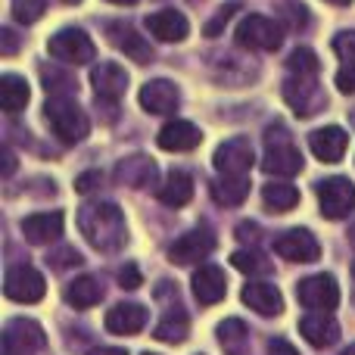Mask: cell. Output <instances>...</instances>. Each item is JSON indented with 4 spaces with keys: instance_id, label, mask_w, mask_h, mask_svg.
<instances>
[{
    "instance_id": "7bdbcfd3",
    "label": "cell",
    "mask_w": 355,
    "mask_h": 355,
    "mask_svg": "<svg viewBox=\"0 0 355 355\" xmlns=\"http://www.w3.org/2000/svg\"><path fill=\"white\" fill-rule=\"evenodd\" d=\"M337 87L343 94H355V62H346L337 72Z\"/></svg>"
},
{
    "instance_id": "cb8c5ba5",
    "label": "cell",
    "mask_w": 355,
    "mask_h": 355,
    "mask_svg": "<svg viewBox=\"0 0 355 355\" xmlns=\"http://www.w3.org/2000/svg\"><path fill=\"white\" fill-rule=\"evenodd\" d=\"M300 334H302V337H306L312 346L324 349V346H334V343L340 340V324L331 318V315L315 312V315H309V318L300 321Z\"/></svg>"
},
{
    "instance_id": "7402d4cb",
    "label": "cell",
    "mask_w": 355,
    "mask_h": 355,
    "mask_svg": "<svg viewBox=\"0 0 355 355\" xmlns=\"http://www.w3.org/2000/svg\"><path fill=\"white\" fill-rule=\"evenodd\" d=\"M116 181L125 187H150L156 181V162L150 156H128L116 166Z\"/></svg>"
},
{
    "instance_id": "9c48e42d",
    "label": "cell",
    "mask_w": 355,
    "mask_h": 355,
    "mask_svg": "<svg viewBox=\"0 0 355 355\" xmlns=\"http://www.w3.org/2000/svg\"><path fill=\"white\" fill-rule=\"evenodd\" d=\"M212 162L225 178H246V172H250L252 162H256L250 137H231V141H225L215 150Z\"/></svg>"
},
{
    "instance_id": "f6af8a7d",
    "label": "cell",
    "mask_w": 355,
    "mask_h": 355,
    "mask_svg": "<svg viewBox=\"0 0 355 355\" xmlns=\"http://www.w3.org/2000/svg\"><path fill=\"white\" fill-rule=\"evenodd\" d=\"M268 355H300L287 340H271L268 343Z\"/></svg>"
},
{
    "instance_id": "7a4b0ae2",
    "label": "cell",
    "mask_w": 355,
    "mask_h": 355,
    "mask_svg": "<svg viewBox=\"0 0 355 355\" xmlns=\"http://www.w3.org/2000/svg\"><path fill=\"white\" fill-rule=\"evenodd\" d=\"M44 112H47V122H50V128H53V135L60 137L62 144H78V141H85L87 131H91L87 112L81 110L72 97H53L44 106Z\"/></svg>"
},
{
    "instance_id": "ee69618b",
    "label": "cell",
    "mask_w": 355,
    "mask_h": 355,
    "mask_svg": "<svg viewBox=\"0 0 355 355\" xmlns=\"http://www.w3.org/2000/svg\"><path fill=\"white\" fill-rule=\"evenodd\" d=\"M16 50H19L16 31H12V28H3V31H0V53H3V56H12Z\"/></svg>"
},
{
    "instance_id": "3957f363",
    "label": "cell",
    "mask_w": 355,
    "mask_h": 355,
    "mask_svg": "<svg viewBox=\"0 0 355 355\" xmlns=\"http://www.w3.org/2000/svg\"><path fill=\"white\" fill-rule=\"evenodd\" d=\"M265 144H268V150H265L262 168L268 175H284V178H287V175H296L302 168V153L293 147V141L287 137V131H284L281 125L268 128Z\"/></svg>"
},
{
    "instance_id": "f907efd6",
    "label": "cell",
    "mask_w": 355,
    "mask_h": 355,
    "mask_svg": "<svg viewBox=\"0 0 355 355\" xmlns=\"http://www.w3.org/2000/svg\"><path fill=\"white\" fill-rule=\"evenodd\" d=\"M327 3H337V6H346V3H352V0H327Z\"/></svg>"
},
{
    "instance_id": "d6a6232c",
    "label": "cell",
    "mask_w": 355,
    "mask_h": 355,
    "mask_svg": "<svg viewBox=\"0 0 355 355\" xmlns=\"http://www.w3.org/2000/svg\"><path fill=\"white\" fill-rule=\"evenodd\" d=\"M231 265H234V268H240L243 275H265V271L271 268L268 259L259 256L256 250H237L231 256Z\"/></svg>"
},
{
    "instance_id": "bcb514c9",
    "label": "cell",
    "mask_w": 355,
    "mask_h": 355,
    "mask_svg": "<svg viewBox=\"0 0 355 355\" xmlns=\"http://www.w3.org/2000/svg\"><path fill=\"white\" fill-rule=\"evenodd\" d=\"M237 237L240 240H259V227L252 225V221H243V225L237 227Z\"/></svg>"
},
{
    "instance_id": "83f0119b",
    "label": "cell",
    "mask_w": 355,
    "mask_h": 355,
    "mask_svg": "<svg viewBox=\"0 0 355 355\" xmlns=\"http://www.w3.org/2000/svg\"><path fill=\"white\" fill-rule=\"evenodd\" d=\"M212 196L221 206H240L250 196V178H225L212 181Z\"/></svg>"
},
{
    "instance_id": "816d5d0a",
    "label": "cell",
    "mask_w": 355,
    "mask_h": 355,
    "mask_svg": "<svg viewBox=\"0 0 355 355\" xmlns=\"http://www.w3.org/2000/svg\"><path fill=\"white\" fill-rule=\"evenodd\" d=\"M349 243H352V246H355V225H352V227H349Z\"/></svg>"
},
{
    "instance_id": "11a10c76",
    "label": "cell",
    "mask_w": 355,
    "mask_h": 355,
    "mask_svg": "<svg viewBox=\"0 0 355 355\" xmlns=\"http://www.w3.org/2000/svg\"><path fill=\"white\" fill-rule=\"evenodd\" d=\"M62 3H78V0H62Z\"/></svg>"
},
{
    "instance_id": "e575fe53",
    "label": "cell",
    "mask_w": 355,
    "mask_h": 355,
    "mask_svg": "<svg viewBox=\"0 0 355 355\" xmlns=\"http://www.w3.org/2000/svg\"><path fill=\"white\" fill-rule=\"evenodd\" d=\"M44 10H47L44 0H12V19L22 25L37 22V19L44 16Z\"/></svg>"
},
{
    "instance_id": "681fc988",
    "label": "cell",
    "mask_w": 355,
    "mask_h": 355,
    "mask_svg": "<svg viewBox=\"0 0 355 355\" xmlns=\"http://www.w3.org/2000/svg\"><path fill=\"white\" fill-rule=\"evenodd\" d=\"M110 3H119V6H131V3H137V0H110Z\"/></svg>"
},
{
    "instance_id": "603a6c76",
    "label": "cell",
    "mask_w": 355,
    "mask_h": 355,
    "mask_svg": "<svg viewBox=\"0 0 355 355\" xmlns=\"http://www.w3.org/2000/svg\"><path fill=\"white\" fill-rule=\"evenodd\" d=\"M243 302L259 315H281L284 312V300H281V290L275 284H265V281H252L243 287Z\"/></svg>"
},
{
    "instance_id": "ffe728a7",
    "label": "cell",
    "mask_w": 355,
    "mask_h": 355,
    "mask_svg": "<svg viewBox=\"0 0 355 355\" xmlns=\"http://www.w3.org/2000/svg\"><path fill=\"white\" fill-rule=\"evenodd\" d=\"M156 141H159V147L168 150V153H187V150L200 147L202 135H200V128H196V125L184 122V119H175V122H168L166 128L159 131V137H156Z\"/></svg>"
},
{
    "instance_id": "2e32d148",
    "label": "cell",
    "mask_w": 355,
    "mask_h": 355,
    "mask_svg": "<svg viewBox=\"0 0 355 355\" xmlns=\"http://www.w3.org/2000/svg\"><path fill=\"white\" fill-rule=\"evenodd\" d=\"M144 324H147V309L137 302H119L106 312V331L116 337H135L144 331Z\"/></svg>"
},
{
    "instance_id": "c3c4849f",
    "label": "cell",
    "mask_w": 355,
    "mask_h": 355,
    "mask_svg": "<svg viewBox=\"0 0 355 355\" xmlns=\"http://www.w3.org/2000/svg\"><path fill=\"white\" fill-rule=\"evenodd\" d=\"M87 355H128L125 349H116V346H100V349H91Z\"/></svg>"
},
{
    "instance_id": "4316f807",
    "label": "cell",
    "mask_w": 355,
    "mask_h": 355,
    "mask_svg": "<svg viewBox=\"0 0 355 355\" xmlns=\"http://www.w3.org/2000/svg\"><path fill=\"white\" fill-rule=\"evenodd\" d=\"M193 200V181H190L187 172H172L166 178V184L159 187V202L172 209H181Z\"/></svg>"
},
{
    "instance_id": "f35d334b",
    "label": "cell",
    "mask_w": 355,
    "mask_h": 355,
    "mask_svg": "<svg viewBox=\"0 0 355 355\" xmlns=\"http://www.w3.org/2000/svg\"><path fill=\"white\" fill-rule=\"evenodd\" d=\"M334 50H337L340 60L355 62V31H343V35L334 37Z\"/></svg>"
},
{
    "instance_id": "f5cc1de1",
    "label": "cell",
    "mask_w": 355,
    "mask_h": 355,
    "mask_svg": "<svg viewBox=\"0 0 355 355\" xmlns=\"http://www.w3.org/2000/svg\"><path fill=\"white\" fill-rule=\"evenodd\" d=\"M352 296H355V265H352Z\"/></svg>"
},
{
    "instance_id": "484cf974",
    "label": "cell",
    "mask_w": 355,
    "mask_h": 355,
    "mask_svg": "<svg viewBox=\"0 0 355 355\" xmlns=\"http://www.w3.org/2000/svg\"><path fill=\"white\" fill-rule=\"evenodd\" d=\"M100 296H103V287H100V281H97V277H91V275L75 277V281L66 287V302H69V306H75V309L97 306Z\"/></svg>"
},
{
    "instance_id": "9a60e30c",
    "label": "cell",
    "mask_w": 355,
    "mask_h": 355,
    "mask_svg": "<svg viewBox=\"0 0 355 355\" xmlns=\"http://www.w3.org/2000/svg\"><path fill=\"white\" fill-rule=\"evenodd\" d=\"M110 41L116 50H122L125 56H131L135 62H153V47L144 35H137L128 22H110Z\"/></svg>"
},
{
    "instance_id": "f1b7e54d",
    "label": "cell",
    "mask_w": 355,
    "mask_h": 355,
    "mask_svg": "<svg viewBox=\"0 0 355 355\" xmlns=\"http://www.w3.org/2000/svg\"><path fill=\"white\" fill-rule=\"evenodd\" d=\"M262 200H265L268 212H290V209H296V202H300V190H296L293 184L271 181V184H265Z\"/></svg>"
},
{
    "instance_id": "74e56055",
    "label": "cell",
    "mask_w": 355,
    "mask_h": 355,
    "mask_svg": "<svg viewBox=\"0 0 355 355\" xmlns=\"http://www.w3.org/2000/svg\"><path fill=\"white\" fill-rule=\"evenodd\" d=\"M237 10H240V3H225L218 12H215V19H212V22H206V35H209V37L221 35V28H225V25H227V19H231Z\"/></svg>"
},
{
    "instance_id": "8992f818",
    "label": "cell",
    "mask_w": 355,
    "mask_h": 355,
    "mask_svg": "<svg viewBox=\"0 0 355 355\" xmlns=\"http://www.w3.org/2000/svg\"><path fill=\"white\" fill-rule=\"evenodd\" d=\"M47 47H50V53H53L56 60L69 62V66H85V62H91L94 56H97V47H94V41L81 28H62V31H56V35L50 37Z\"/></svg>"
},
{
    "instance_id": "6da1fadb",
    "label": "cell",
    "mask_w": 355,
    "mask_h": 355,
    "mask_svg": "<svg viewBox=\"0 0 355 355\" xmlns=\"http://www.w3.org/2000/svg\"><path fill=\"white\" fill-rule=\"evenodd\" d=\"M78 227L91 246L116 252L125 243V215L116 202H87L78 212Z\"/></svg>"
},
{
    "instance_id": "ba28073f",
    "label": "cell",
    "mask_w": 355,
    "mask_h": 355,
    "mask_svg": "<svg viewBox=\"0 0 355 355\" xmlns=\"http://www.w3.org/2000/svg\"><path fill=\"white\" fill-rule=\"evenodd\" d=\"M296 296H300V302L306 309L327 315L331 309H337L340 287H337V281H334L331 275H312V277H306V281L296 284Z\"/></svg>"
},
{
    "instance_id": "ac0fdd59",
    "label": "cell",
    "mask_w": 355,
    "mask_h": 355,
    "mask_svg": "<svg viewBox=\"0 0 355 355\" xmlns=\"http://www.w3.org/2000/svg\"><path fill=\"white\" fill-rule=\"evenodd\" d=\"M346 144H349V135L337 125H327V128H318L309 135V147L321 162H340L346 153Z\"/></svg>"
},
{
    "instance_id": "4dcf8cb0",
    "label": "cell",
    "mask_w": 355,
    "mask_h": 355,
    "mask_svg": "<svg viewBox=\"0 0 355 355\" xmlns=\"http://www.w3.org/2000/svg\"><path fill=\"white\" fill-rule=\"evenodd\" d=\"M187 334H190L187 315H184L181 309H172V312L162 315V321L156 324L153 337L162 340V343H184V340H187Z\"/></svg>"
},
{
    "instance_id": "d4e9b609",
    "label": "cell",
    "mask_w": 355,
    "mask_h": 355,
    "mask_svg": "<svg viewBox=\"0 0 355 355\" xmlns=\"http://www.w3.org/2000/svg\"><path fill=\"white\" fill-rule=\"evenodd\" d=\"M147 28H150V35H156L159 41H184L190 25H187V19H184V12L159 10V12H150L147 16Z\"/></svg>"
},
{
    "instance_id": "6f0895ef",
    "label": "cell",
    "mask_w": 355,
    "mask_h": 355,
    "mask_svg": "<svg viewBox=\"0 0 355 355\" xmlns=\"http://www.w3.org/2000/svg\"><path fill=\"white\" fill-rule=\"evenodd\" d=\"M144 355H153V352H144Z\"/></svg>"
},
{
    "instance_id": "f546056e",
    "label": "cell",
    "mask_w": 355,
    "mask_h": 355,
    "mask_svg": "<svg viewBox=\"0 0 355 355\" xmlns=\"http://www.w3.org/2000/svg\"><path fill=\"white\" fill-rule=\"evenodd\" d=\"M25 103H28V85H25V78L3 75L0 78V106L12 116V112H22Z\"/></svg>"
},
{
    "instance_id": "d6986e66",
    "label": "cell",
    "mask_w": 355,
    "mask_h": 355,
    "mask_svg": "<svg viewBox=\"0 0 355 355\" xmlns=\"http://www.w3.org/2000/svg\"><path fill=\"white\" fill-rule=\"evenodd\" d=\"M225 293H227V281L218 265H202L193 275V296L200 306H215V302L225 300Z\"/></svg>"
},
{
    "instance_id": "8d00e7d4",
    "label": "cell",
    "mask_w": 355,
    "mask_h": 355,
    "mask_svg": "<svg viewBox=\"0 0 355 355\" xmlns=\"http://www.w3.org/2000/svg\"><path fill=\"white\" fill-rule=\"evenodd\" d=\"M284 16H287V22H290V28H306L309 25V12H306V6L302 3H296V0H284Z\"/></svg>"
},
{
    "instance_id": "8fae6325",
    "label": "cell",
    "mask_w": 355,
    "mask_h": 355,
    "mask_svg": "<svg viewBox=\"0 0 355 355\" xmlns=\"http://www.w3.org/2000/svg\"><path fill=\"white\" fill-rule=\"evenodd\" d=\"M284 97H287V103L293 106L296 116H302V119L315 116V112L327 103L324 91L318 87V81L315 78H293V75H290L287 85H284Z\"/></svg>"
},
{
    "instance_id": "7dc6e473",
    "label": "cell",
    "mask_w": 355,
    "mask_h": 355,
    "mask_svg": "<svg viewBox=\"0 0 355 355\" xmlns=\"http://www.w3.org/2000/svg\"><path fill=\"white\" fill-rule=\"evenodd\" d=\"M12 172H16V159H12V153H10V150H3V175L10 178Z\"/></svg>"
},
{
    "instance_id": "836d02e7",
    "label": "cell",
    "mask_w": 355,
    "mask_h": 355,
    "mask_svg": "<svg viewBox=\"0 0 355 355\" xmlns=\"http://www.w3.org/2000/svg\"><path fill=\"white\" fill-rule=\"evenodd\" d=\"M218 340L227 346L231 352H237V346L246 340V324L240 318H227L218 324Z\"/></svg>"
},
{
    "instance_id": "b9f144b4",
    "label": "cell",
    "mask_w": 355,
    "mask_h": 355,
    "mask_svg": "<svg viewBox=\"0 0 355 355\" xmlns=\"http://www.w3.org/2000/svg\"><path fill=\"white\" fill-rule=\"evenodd\" d=\"M47 262L53 265V268H69V265H81V256H78L75 250H69V246H66V250L53 252V256H50Z\"/></svg>"
},
{
    "instance_id": "e0dca14e",
    "label": "cell",
    "mask_w": 355,
    "mask_h": 355,
    "mask_svg": "<svg viewBox=\"0 0 355 355\" xmlns=\"http://www.w3.org/2000/svg\"><path fill=\"white\" fill-rule=\"evenodd\" d=\"M178 103H181V94L166 78H153L141 87V106L153 116H168V112L178 110Z\"/></svg>"
},
{
    "instance_id": "1f68e13d",
    "label": "cell",
    "mask_w": 355,
    "mask_h": 355,
    "mask_svg": "<svg viewBox=\"0 0 355 355\" xmlns=\"http://www.w3.org/2000/svg\"><path fill=\"white\" fill-rule=\"evenodd\" d=\"M287 69H290L293 78H315L318 69H321V62L309 47H296L293 53H290V60H287Z\"/></svg>"
},
{
    "instance_id": "9f6ffc18",
    "label": "cell",
    "mask_w": 355,
    "mask_h": 355,
    "mask_svg": "<svg viewBox=\"0 0 355 355\" xmlns=\"http://www.w3.org/2000/svg\"><path fill=\"white\" fill-rule=\"evenodd\" d=\"M3 355H16V352H3Z\"/></svg>"
},
{
    "instance_id": "52a82bcc",
    "label": "cell",
    "mask_w": 355,
    "mask_h": 355,
    "mask_svg": "<svg viewBox=\"0 0 355 355\" xmlns=\"http://www.w3.org/2000/svg\"><path fill=\"white\" fill-rule=\"evenodd\" d=\"M318 206L324 218H346L355 209V184L349 178H327L318 184Z\"/></svg>"
},
{
    "instance_id": "30bf717a",
    "label": "cell",
    "mask_w": 355,
    "mask_h": 355,
    "mask_svg": "<svg viewBox=\"0 0 355 355\" xmlns=\"http://www.w3.org/2000/svg\"><path fill=\"white\" fill-rule=\"evenodd\" d=\"M275 252L281 259H287V262H318L321 256V243L315 240L312 231H306V227H293V231L281 234V237L275 240Z\"/></svg>"
},
{
    "instance_id": "4fadbf2b",
    "label": "cell",
    "mask_w": 355,
    "mask_h": 355,
    "mask_svg": "<svg viewBox=\"0 0 355 355\" xmlns=\"http://www.w3.org/2000/svg\"><path fill=\"white\" fill-rule=\"evenodd\" d=\"M44 343H47V337H44V331H41L37 321L16 318V321H10L6 331H3V352L28 355V352L44 349Z\"/></svg>"
},
{
    "instance_id": "7c38bea8",
    "label": "cell",
    "mask_w": 355,
    "mask_h": 355,
    "mask_svg": "<svg viewBox=\"0 0 355 355\" xmlns=\"http://www.w3.org/2000/svg\"><path fill=\"white\" fill-rule=\"evenodd\" d=\"M212 250H215V234L209 227H196V231H187L168 246V259L175 265H193L200 259H206Z\"/></svg>"
},
{
    "instance_id": "5b68a950",
    "label": "cell",
    "mask_w": 355,
    "mask_h": 355,
    "mask_svg": "<svg viewBox=\"0 0 355 355\" xmlns=\"http://www.w3.org/2000/svg\"><path fill=\"white\" fill-rule=\"evenodd\" d=\"M284 41L281 35V25L268 16H246L243 22L237 25V44L240 47H250V50H277Z\"/></svg>"
},
{
    "instance_id": "5bb4252c",
    "label": "cell",
    "mask_w": 355,
    "mask_h": 355,
    "mask_svg": "<svg viewBox=\"0 0 355 355\" xmlns=\"http://www.w3.org/2000/svg\"><path fill=\"white\" fill-rule=\"evenodd\" d=\"M91 85L97 91V100H110L116 103L125 91H128V72L119 62H100L91 69Z\"/></svg>"
},
{
    "instance_id": "db71d44e",
    "label": "cell",
    "mask_w": 355,
    "mask_h": 355,
    "mask_svg": "<svg viewBox=\"0 0 355 355\" xmlns=\"http://www.w3.org/2000/svg\"><path fill=\"white\" fill-rule=\"evenodd\" d=\"M343 355H355V346H352V349H349V352H343Z\"/></svg>"
},
{
    "instance_id": "277c9868",
    "label": "cell",
    "mask_w": 355,
    "mask_h": 355,
    "mask_svg": "<svg viewBox=\"0 0 355 355\" xmlns=\"http://www.w3.org/2000/svg\"><path fill=\"white\" fill-rule=\"evenodd\" d=\"M3 293H6V300L31 306V302L44 300V293H47V281H44V275L37 268H31V265H16V268L6 271Z\"/></svg>"
},
{
    "instance_id": "60d3db41",
    "label": "cell",
    "mask_w": 355,
    "mask_h": 355,
    "mask_svg": "<svg viewBox=\"0 0 355 355\" xmlns=\"http://www.w3.org/2000/svg\"><path fill=\"white\" fill-rule=\"evenodd\" d=\"M100 184H103V175L100 172H85L75 181V190H78V193H94V190H100Z\"/></svg>"
},
{
    "instance_id": "44dd1931",
    "label": "cell",
    "mask_w": 355,
    "mask_h": 355,
    "mask_svg": "<svg viewBox=\"0 0 355 355\" xmlns=\"http://www.w3.org/2000/svg\"><path fill=\"white\" fill-rule=\"evenodd\" d=\"M22 234H25V240L35 243V246L53 243V240H60V234H62V212L28 215V218L22 221Z\"/></svg>"
},
{
    "instance_id": "ab89813d",
    "label": "cell",
    "mask_w": 355,
    "mask_h": 355,
    "mask_svg": "<svg viewBox=\"0 0 355 355\" xmlns=\"http://www.w3.org/2000/svg\"><path fill=\"white\" fill-rule=\"evenodd\" d=\"M119 284H122L125 290H137L144 284V275L137 265H122V271H119Z\"/></svg>"
},
{
    "instance_id": "d590c367",
    "label": "cell",
    "mask_w": 355,
    "mask_h": 355,
    "mask_svg": "<svg viewBox=\"0 0 355 355\" xmlns=\"http://www.w3.org/2000/svg\"><path fill=\"white\" fill-rule=\"evenodd\" d=\"M41 75H44V87H47V91H53V94L56 91H66V94L78 91V87H75V78H72V75H66V72H56V69L44 66Z\"/></svg>"
}]
</instances>
